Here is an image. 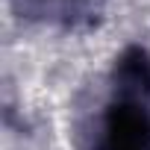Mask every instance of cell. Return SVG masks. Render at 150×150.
Segmentation results:
<instances>
[{"label":"cell","mask_w":150,"mask_h":150,"mask_svg":"<svg viewBox=\"0 0 150 150\" xmlns=\"http://www.w3.org/2000/svg\"><path fill=\"white\" fill-rule=\"evenodd\" d=\"M100 150H150V106L112 97L103 118Z\"/></svg>","instance_id":"obj_1"},{"label":"cell","mask_w":150,"mask_h":150,"mask_svg":"<svg viewBox=\"0 0 150 150\" xmlns=\"http://www.w3.org/2000/svg\"><path fill=\"white\" fill-rule=\"evenodd\" d=\"M112 86H115V97L150 106V53L144 47L132 44L118 56L112 71Z\"/></svg>","instance_id":"obj_2"},{"label":"cell","mask_w":150,"mask_h":150,"mask_svg":"<svg viewBox=\"0 0 150 150\" xmlns=\"http://www.w3.org/2000/svg\"><path fill=\"white\" fill-rule=\"evenodd\" d=\"M88 0H21V9L35 15V18H59V21H74Z\"/></svg>","instance_id":"obj_3"}]
</instances>
